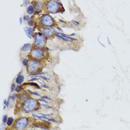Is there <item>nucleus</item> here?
Masks as SVG:
<instances>
[{"mask_svg": "<svg viewBox=\"0 0 130 130\" xmlns=\"http://www.w3.org/2000/svg\"><path fill=\"white\" fill-rule=\"evenodd\" d=\"M38 106H39V101L32 98H30L23 103H17L16 104L17 110L24 112L25 114H29L32 113L33 111H36Z\"/></svg>", "mask_w": 130, "mask_h": 130, "instance_id": "nucleus-1", "label": "nucleus"}, {"mask_svg": "<svg viewBox=\"0 0 130 130\" xmlns=\"http://www.w3.org/2000/svg\"><path fill=\"white\" fill-rule=\"evenodd\" d=\"M45 4V11L49 14L63 13L65 9L63 5L57 0H46Z\"/></svg>", "mask_w": 130, "mask_h": 130, "instance_id": "nucleus-2", "label": "nucleus"}, {"mask_svg": "<svg viewBox=\"0 0 130 130\" xmlns=\"http://www.w3.org/2000/svg\"><path fill=\"white\" fill-rule=\"evenodd\" d=\"M48 52L45 48H36L33 47L28 54V57L30 59H34L42 61L46 59Z\"/></svg>", "mask_w": 130, "mask_h": 130, "instance_id": "nucleus-3", "label": "nucleus"}, {"mask_svg": "<svg viewBox=\"0 0 130 130\" xmlns=\"http://www.w3.org/2000/svg\"><path fill=\"white\" fill-rule=\"evenodd\" d=\"M43 67V63L40 60L30 59V61L26 67L27 72L30 74H36L41 72Z\"/></svg>", "mask_w": 130, "mask_h": 130, "instance_id": "nucleus-4", "label": "nucleus"}, {"mask_svg": "<svg viewBox=\"0 0 130 130\" xmlns=\"http://www.w3.org/2000/svg\"><path fill=\"white\" fill-rule=\"evenodd\" d=\"M39 25L43 27H49V28H54L56 25L55 20L51 16V14L46 13H43L40 17L39 20Z\"/></svg>", "mask_w": 130, "mask_h": 130, "instance_id": "nucleus-5", "label": "nucleus"}, {"mask_svg": "<svg viewBox=\"0 0 130 130\" xmlns=\"http://www.w3.org/2000/svg\"><path fill=\"white\" fill-rule=\"evenodd\" d=\"M31 118L26 117H20L15 120V123L13 124V129H18V130H25L27 129L29 126L31 125Z\"/></svg>", "mask_w": 130, "mask_h": 130, "instance_id": "nucleus-6", "label": "nucleus"}, {"mask_svg": "<svg viewBox=\"0 0 130 130\" xmlns=\"http://www.w3.org/2000/svg\"><path fill=\"white\" fill-rule=\"evenodd\" d=\"M47 39L44 37V35L41 32H37L33 38V47L36 48H45L46 46Z\"/></svg>", "mask_w": 130, "mask_h": 130, "instance_id": "nucleus-7", "label": "nucleus"}, {"mask_svg": "<svg viewBox=\"0 0 130 130\" xmlns=\"http://www.w3.org/2000/svg\"><path fill=\"white\" fill-rule=\"evenodd\" d=\"M39 31L41 32L44 37L47 39H51L53 38L55 35L54 33V28H49V27H43V26H39Z\"/></svg>", "mask_w": 130, "mask_h": 130, "instance_id": "nucleus-8", "label": "nucleus"}, {"mask_svg": "<svg viewBox=\"0 0 130 130\" xmlns=\"http://www.w3.org/2000/svg\"><path fill=\"white\" fill-rule=\"evenodd\" d=\"M31 3L33 4L34 8H35L37 13H41L42 11H45V4L43 2L36 0V1H33Z\"/></svg>", "mask_w": 130, "mask_h": 130, "instance_id": "nucleus-9", "label": "nucleus"}, {"mask_svg": "<svg viewBox=\"0 0 130 130\" xmlns=\"http://www.w3.org/2000/svg\"><path fill=\"white\" fill-rule=\"evenodd\" d=\"M31 95L30 94V93L27 90L23 91H22V92H20L19 94V98H18V100H17V103H23L28 99H29L31 98Z\"/></svg>", "mask_w": 130, "mask_h": 130, "instance_id": "nucleus-10", "label": "nucleus"}, {"mask_svg": "<svg viewBox=\"0 0 130 130\" xmlns=\"http://www.w3.org/2000/svg\"><path fill=\"white\" fill-rule=\"evenodd\" d=\"M24 31L26 33V35L28 36V37L29 39H33L34 38V36H35V30L33 29L31 27H25L24 28Z\"/></svg>", "mask_w": 130, "mask_h": 130, "instance_id": "nucleus-11", "label": "nucleus"}, {"mask_svg": "<svg viewBox=\"0 0 130 130\" xmlns=\"http://www.w3.org/2000/svg\"><path fill=\"white\" fill-rule=\"evenodd\" d=\"M33 48V44H31V43H26V44L23 45V46L21 48V52H23V53L30 52Z\"/></svg>", "mask_w": 130, "mask_h": 130, "instance_id": "nucleus-12", "label": "nucleus"}, {"mask_svg": "<svg viewBox=\"0 0 130 130\" xmlns=\"http://www.w3.org/2000/svg\"><path fill=\"white\" fill-rule=\"evenodd\" d=\"M25 81V77L22 73L20 72L18 75L16 76V79H15V83L16 85H22Z\"/></svg>", "mask_w": 130, "mask_h": 130, "instance_id": "nucleus-13", "label": "nucleus"}, {"mask_svg": "<svg viewBox=\"0 0 130 130\" xmlns=\"http://www.w3.org/2000/svg\"><path fill=\"white\" fill-rule=\"evenodd\" d=\"M26 12H27V14L30 15V16H32L33 15L34 13H36V11H35V8H34L33 5L32 3L29 4L28 6H27V9H26Z\"/></svg>", "mask_w": 130, "mask_h": 130, "instance_id": "nucleus-14", "label": "nucleus"}, {"mask_svg": "<svg viewBox=\"0 0 130 130\" xmlns=\"http://www.w3.org/2000/svg\"><path fill=\"white\" fill-rule=\"evenodd\" d=\"M15 101L11 96L8 98L7 99V107H9V108H12L13 107V106L15 105Z\"/></svg>", "mask_w": 130, "mask_h": 130, "instance_id": "nucleus-15", "label": "nucleus"}, {"mask_svg": "<svg viewBox=\"0 0 130 130\" xmlns=\"http://www.w3.org/2000/svg\"><path fill=\"white\" fill-rule=\"evenodd\" d=\"M14 123H15V120H14L13 117H8V119H7V120L6 125H7L8 127H11V126H13Z\"/></svg>", "mask_w": 130, "mask_h": 130, "instance_id": "nucleus-16", "label": "nucleus"}, {"mask_svg": "<svg viewBox=\"0 0 130 130\" xmlns=\"http://www.w3.org/2000/svg\"><path fill=\"white\" fill-rule=\"evenodd\" d=\"M29 61H30V58H29V57H28H28H23V58L22 59V63L23 66L27 67Z\"/></svg>", "mask_w": 130, "mask_h": 130, "instance_id": "nucleus-17", "label": "nucleus"}, {"mask_svg": "<svg viewBox=\"0 0 130 130\" xmlns=\"http://www.w3.org/2000/svg\"><path fill=\"white\" fill-rule=\"evenodd\" d=\"M24 90V86L22 85H16V89H15V91L17 92V93H20L22 92V91Z\"/></svg>", "mask_w": 130, "mask_h": 130, "instance_id": "nucleus-18", "label": "nucleus"}, {"mask_svg": "<svg viewBox=\"0 0 130 130\" xmlns=\"http://www.w3.org/2000/svg\"><path fill=\"white\" fill-rule=\"evenodd\" d=\"M26 90H27V91L30 93V94H31V95H34V96H37V97H39V98H42L41 95H40L39 93L36 92V91H31V90H30V89H26Z\"/></svg>", "mask_w": 130, "mask_h": 130, "instance_id": "nucleus-19", "label": "nucleus"}, {"mask_svg": "<svg viewBox=\"0 0 130 130\" xmlns=\"http://www.w3.org/2000/svg\"><path fill=\"white\" fill-rule=\"evenodd\" d=\"M23 20H24L25 22H28L31 20V16L30 15H28V14H26V15H25V16H23Z\"/></svg>", "mask_w": 130, "mask_h": 130, "instance_id": "nucleus-20", "label": "nucleus"}, {"mask_svg": "<svg viewBox=\"0 0 130 130\" xmlns=\"http://www.w3.org/2000/svg\"><path fill=\"white\" fill-rule=\"evenodd\" d=\"M28 23V25L29 26V27H33L34 26V25H35V21H34V20H33V19H31L28 22H27Z\"/></svg>", "mask_w": 130, "mask_h": 130, "instance_id": "nucleus-21", "label": "nucleus"}, {"mask_svg": "<svg viewBox=\"0 0 130 130\" xmlns=\"http://www.w3.org/2000/svg\"><path fill=\"white\" fill-rule=\"evenodd\" d=\"M16 87V83H12L11 85V91H15Z\"/></svg>", "mask_w": 130, "mask_h": 130, "instance_id": "nucleus-22", "label": "nucleus"}, {"mask_svg": "<svg viewBox=\"0 0 130 130\" xmlns=\"http://www.w3.org/2000/svg\"><path fill=\"white\" fill-rule=\"evenodd\" d=\"M7 119H8V117H7V115H3V117H2V122H3V123H5V124H6V123H7Z\"/></svg>", "mask_w": 130, "mask_h": 130, "instance_id": "nucleus-23", "label": "nucleus"}, {"mask_svg": "<svg viewBox=\"0 0 130 130\" xmlns=\"http://www.w3.org/2000/svg\"><path fill=\"white\" fill-rule=\"evenodd\" d=\"M28 2H29L28 0H23L22 4H23V5H24V6H28V5H29V4H28Z\"/></svg>", "mask_w": 130, "mask_h": 130, "instance_id": "nucleus-24", "label": "nucleus"}, {"mask_svg": "<svg viewBox=\"0 0 130 130\" xmlns=\"http://www.w3.org/2000/svg\"><path fill=\"white\" fill-rule=\"evenodd\" d=\"M42 98L43 99L46 100H51L48 96H46V95H45V96H42Z\"/></svg>", "mask_w": 130, "mask_h": 130, "instance_id": "nucleus-25", "label": "nucleus"}, {"mask_svg": "<svg viewBox=\"0 0 130 130\" xmlns=\"http://www.w3.org/2000/svg\"><path fill=\"white\" fill-rule=\"evenodd\" d=\"M72 23H74V25H77V26H79V25H80V23H79V22H76V21H74V20H72Z\"/></svg>", "mask_w": 130, "mask_h": 130, "instance_id": "nucleus-26", "label": "nucleus"}, {"mask_svg": "<svg viewBox=\"0 0 130 130\" xmlns=\"http://www.w3.org/2000/svg\"><path fill=\"white\" fill-rule=\"evenodd\" d=\"M40 87H41V88H44V89H48V86H47V85H45V84L41 85H40Z\"/></svg>", "mask_w": 130, "mask_h": 130, "instance_id": "nucleus-27", "label": "nucleus"}, {"mask_svg": "<svg viewBox=\"0 0 130 130\" xmlns=\"http://www.w3.org/2000/svg\"><path fill=\"white\" fill-rule=\"evenodd\" d=\"M4 103V105H5V106H7V100H4V103Z\"/></svg>", "mask_w": 130, "mask_h": 130, "instance_id": "nucleus-28", "label": "nucleus"}, {"mask_svg": "<svg viewBox=\"0 0 130 130\" xmlns=\"http://www.w3.org/2000/svg\"><path fill=\"white\" fill-rule=\"evenodd\" d=\"M23 20H23L22 17H21V18H20V24H22V22H23Z\"/></svg>", "mask_w": 130, "mask_h": 130, "instance_id": "nucleus-29", "label": "nucleus"}]
</instances>
